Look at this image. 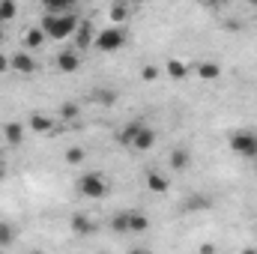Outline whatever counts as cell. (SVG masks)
<instances>
[{
    "mask_svg": "<svg viewBox=\"0 0 257 254\" xmlns=\"http://www.w3.org/2000/svg\"><path fill=\"white\" fill-rule=\"evenodd\" d=\"M42 30L48 39H66L78 30V18L69 12V15H45L42 18Z\"/></svg>",
    "mask_w": 257,
    "mask_h": 254,
    "instance_id": "cell-1",
    "label": "cell"
},
{
    "mask_svg": "<svg viewBox=\"0 0 257 254\" xmlns=\"http://www.w3.org/2000/svg\"><path fill=\"white\" fill-rule=\"evenodd\" d=\"M78 191L84 194V197H90V200H99V197H105L108 194V180L102 177V174H84L81 180H78Z\"/></svg>",
    "mask_w": 257,
    "mask_h": 254,
    "instance_id": "cell-2",
    "label": "cell"
},
{
    "mask_svg": "<svg viewBox=\"0 0 257 254\" xmlns=\"http://www.w3.org/2000/svg\"><path fill=\"white\" fill-rule=\"evenodd\" d=\"M99 51H108V54H114V51H120L123 45H126V33L120 30V27H105L102 33H96V42H93Z\"/></svg>",
    "mask_w": 257,
    "mask_h": 254,
    "instance_id": "cell-3",
    "label": "cell"
},
{
    "mask_svg": "<svg viewBox=\"0 0 257 254\" xmlns=\"http://www.w3.org/2000/svg\"><path fill=\"white\" fill-rule=\"evenodd\" d=\"M230 150L242 159H254L257 156V135L254 132H236L230 135Z\"/></svg>",
    "mask_w": 257,
    "mask_h": 254,
    "instance_id": "cell-4",
    "label": "cell"
},
{
    "mask_svg": "<svg viewBox=\"0 0 257 254\" xmlns=\"http://www.w3.org/2000/svg\"><path fill=\"white\" fill-rule=\"evenodd\" d=\"M9 66H12V69H15L18 75H33V72L39 69V66H36V60H33V57H30L27 51H18V54H15V57L9 60Z\"/></svg>",
    "mask_w": 257,
    "mask_h": 254,
    "instance_id": "cell-5",
    "label": "cell"
},
{
    "mask_svg": "<svg viewBox=\"0 0 257 254\" xmlns=\"http://www.w3.org/2000/svg\"><path fill=\"white\" fill-rule=\"evenodd\" d=\"M78 66H81V54L78 51H60L57 54V72L69 75V72H78Z\"/></svg>",
    "mask_w": 257,
    "mask_h": 254,
    "instance_id": "cell-6",
    "label": "cell"
},
{
    "mask_svg": "<svg viewBox=\"0 0 257 254\" xmlns=\"http://www.w3.org/2000/svg\"><path fill=\"white\" fill-rule=\"evenodd\" d=\"M144 230H150V218L141 209H132L128 212V233H144Z\"/></svg>",
    "mask_w": 257,
    "mask_h": 254,
    "instance_id": "cell-7",
    "label": "cell"
},
{
    "mask_svg": "<svg viewBox=\"0 0 257 254\" xmlns=\"http://www.w3.org/2000/svg\"><path fill=\"white\" fill-rule=\"evenodd\" d=\"M3 135H6V144L9 147H18L21 138H24V129H21V123H6L3 126Z\"/></svg>",
    "mask_w": 257,
    "mask_h": 254,
    "instance_id": "cell-8",
    "label": "cell"
},
{
    "mask_svg": "<svg viewBox=\"0 0 257 254\" xmlns=\"http://www.w3.org/2000/svg\"><path fill=\"white\" fill-rule=\"evenodd\" d=\"M153 144H156V132L144 126L141 132H138V138H135V144H132V147H135V150H150Z\"/></svg>",
    "mask_w": 257,
    "mask_h": 254,
    "instance_id": "cell-9",
    "label": "cell"
},
{
    "mask_svg": "<svg viewBox=\"0 0 257 254\" xmlns=\"http://www.w3.org/2000/svg\"><path fill=\"white\" fill-rule=\"evenodd\" d=\"M72 230L81 233V236H90V233L96 230V224H93L87 215H75V218H72Z\"/></svg>",
    "mask_w": 257,
    "mask_h": 254,
    "instance_id": "cell-10",
    "label": "cell"
},
{
    "mask_svg": "<svg viewBox=\"0 0 257 254\" xmlns=\"http://www.w3.org/2000/svg\"><path fill=\"white\" fill-rule=\"evenodd\" d=\"M30 126H33V132L48 135V132H54V120H51V117H45V114H33V117H30Z\"/></svg>",
    "mask_w": 257,
    "mask_h": 254,
    "instance_id": "cell-11",
    "label": "cell"
},
{
    "mask_svg": "<svg viewBox=\"0 0 257 254\" xmlns=\"http://www.w3.org/2000/svg\"><path fill=\"white\" fill-rule=\"evenodd\" d=\"M75 42H78V48H87L90 42H96V36H93V27H90V24H81V27L75 30Z\"/></svg>",
    "mask_w": 257,
    "mask_h": 254,
    "instance_id": "cell-12",
    "label": "cell"
},
{
    "mask_svg": "<svg viewBox=\"0 0 257 254\" xmlns=\"http://www.w3.org/2000/svg\"><path fill=\"white\" fill-rule=\"evenodd\" d=\"M147 186H150V191H156V194H165V191H168V180H165L162 174L150 171V174H147Z\"/></svg>",
    "mask_w": 257,
    "mask_h": 254,
    "instance_id": "cell-13",
    "label": "cell"
},
{
    "mask_svg": "<svg viewBox=\"0 0 257 254\" xmlns=\"http://www.w3.org/2000/svg\"><path fill=\"white\" fill-rule=\"evenodd\" d=\"M141 129H144V123H141V120H132V123H128V126L123 129V132H120V141H123V144H126V147H132V144H135V138H138V132H141Z\"/></svg>",
    "mask_w": 257,
    "mask_h": 254,
    "instance_id": "cell-14",
    "label": "cell"
},
{
    "mask_svg": "<svg viewBox=\"0 0 257 254\" xmlns=\"http://www.w3.org/2000/svg\"><path fill=\"white\" fill-rule=\"evenodd\" d=\"M45 39H48V36H45V30H42V27H33V30H27V36H24V45H27V48H39Z\"/></svg>",
    "mask_w": 257,
    "mask_h": 254,
    "instance_id": "cell-15",
    "label": "cell"
},
{
    "mask_svg": "<svg viewBox=\"0 0 257 254\" xmlns=\"http://www.w3.org/2000/svg\"><path fill=\"white\" fill-rule=\"evenodd\" d=\"M197 75H200L203 81H215V78L221 75V66L218 63H200L197 66Z\"/></svg>",
    "mask_w": 257,
    "mask_h": 254,
    "instance_id": "cell-16",
    "label": "cell"
},
{
    "mask_svg": "<svg viewBox=\"0 0 257 254\" xmlns=\"http://www.w3.org/2000/svg\"><path fill=\"white\" fill-rule=\"evenodd\" d=\"M12 242H15V224L0 221V248H6V245H12Z\"/></svg>",
    "mask_w": 257,
    "mask_h": 254,
    "instance_id": "cell-17",
    "label": "cell"
},
{
    "mask_svg": "<svg viewBox=\"0 0 257 254\" xmlns=\"http://www.w3.org/2000/svg\"><path fill=\"white\" fill-rule=\"evenodd\" d=\"M45 15H69V0H48Z\"/></svg>",
    "mask_w": 257,
    "mask_h": 254,
    "instance_id": "cell-18",
    "label": "cell"
},
{
    "mask_svg": "<svg viewBox=\"0 0 257 254\" xmlns=\"http://www.w3.org/2000/svg\"><path fill=\"white\" fill-rule=\"evenodd\" d=\"M171 168L174 171H186L189 168V153L186 150H174L171 153Z\"/></svg>",
    "mask_w": 257,
    "mask_h": 254,
    "instance_id": "cell-19",
    "label": "cell"
},
{
    "mask_svg": "<svg viewBox=\"0 0 257 254\" xmlns=\"http://www.w3.org/2000/svg\"><path fill=\"white\" fill-rule=\"evenodd\" d=\"M126 18H128V6L126 3H114V6H111V21H114V24H123Z\"/></svg>",
    "mask_w": 257,
    "mask_h": 254,
    "instance_id": "cell-20",
    "label": "cell"
},
{
    "mask_svg": "<svg viewBox=\"0 0 257 254\" xmlns=\"http://www.w3.org/2000/svg\"><path fill=\"white\" fill-rule=\"evenodd\" d=\"M209 206V197H203V194H192L189 200H186V212H192V209H206Z\"/></svg>",
    "mask_w": 257,
    "mask_h": 254,
    "instance_id": "cell-21",
    "label": "cell"
},
{
    "mask_svg": "<svg viewBox=\"0 0 257 254\" xmlns=\"http://www.w3.org/2000/svg\"><path fill=\"white\" fill-rule=\"evenodd\" d=\"M168 75L180 81V78H186V75H189V69H186V63H183V60H171V63H168Z\"/></svg>",
    "mask_w": 257,
    "mask_h": 254,
    "instance_id": "cell-22",
    "label": "cell"
},
{
    "mask_svg": "<svg viewBox=\"0 0 257 254\" xmlns=\"http://www.w3.org/2000/svg\"><path fill=\"white\" fill-rule=\"evenodd\" d=\"M111 227H114L117 233H128V212H117V215L111 218Z\"/></svg>",
    "mask_w": 257,
    "mask_h": 254,
    "instance_id": "cell-23",
    "label": "cell"
},
{
    "mask_svg": "<svg viewBox=\"0 0 257 254\" xmlns=\"http://www.w3.org/2000/svg\"><path fill=\"white\" fill-rule=\"evenodd\" d=\"M15 12H18V6H15V3H9V0H0V18H3V21L15 18Z\"/></svg>",
    "mask_w": 257,
    "mask_h": 254,
    "instance_id": "cell-24",
    "label": "cell"
},
{
    "mask_svg": "<svg viewBox=\"0 0 257 254\" xmlns=\"http://www.w3.org/2000/svg\"><path fill=\"white\" fill-rule=\"evenodd\" d=\"M66 162H69V165H81V162H84V150H81V147H72V150L66 153Z\"/></svg>",
    "mask_w": 257,
    "mask_h": 254,
    "instance_id": "cell-25",
    "label": "cell"
},
{
    "mask_svg": "<svg viewBox=\"0 0 257 254\" xmlns=\"http://www.w3.org/2000/svg\"><path fill=\"white\" fill-rule=\"evenodd\" d=\"M141 78H144V81H156V78H159V69H156V66H144V69H141Z\"/></svg>",
    "mask_w": 257,
    "mask_h": 254,
    "instance_id": "cell-26",
    "label": "cell"
},
{
    "mask_svg": "<svg viewBox=\"0 0 257 254\" xmlns=\"http://www.w3.org/2000/svg\"><path fill=\"white\" fill-rule=\"evenodd\" d=\"M60 117H63V120H75V117H78V105H63Z\"/></svg>",
    "mask_w": 257,
    "mask_h": 254,
    "instance_id": "cell-27",
    "label": "cell"
},
{
    "mask_svg": "<svg viewBox=\"0 0 257 254\" xmlns=\"http://www.w3.org/2000/svg\"><path fill=\"white\" fill-rule=\"evenodd\" d=\"M99 102H108V105H111V102H114V93H111V90H105V93H99Z\"/></svg>",
    "mask_w": 257,
    "mask_h": 254,
    "instance_id": "cell-28",
    "label": "cell"
},
{
    "mask_svg": "<svg viewBox=\"0 0 257 254\" xmlns=\"http://www.w3.org/2000/svg\"><path fill=\"white\" fill-rule=\"evenodd\" d=\"M6 69H9V57H3V54H0V75H3Z\"/></svg>",
    "mask_w": 257,
    "mask_h": 254,
    "instance_id": "cell-29",
    "label": "cell"
},
{
    "mask_svg": "<svg viewBox=\"0 0 257 254\" xmlns=\"http://www.w3.org/2000/svg\"><path fill=\"white\" fill-rule=\"evenodd\" d=\"M212 251H215L212 245H203V248H200V254H212Z\"/></svg>",
    "mask_w": 257,
    "mask_h": 254,
    "instance_id": "cell-30",
    "label": "cell"
},
{
    "mask_svg": "<svg viewBox=\"0 0 257 254\" xmlns=\"http://www.w3.org/2000/svg\"><path fill=\"white\" fill-rule=\"evenodd\" d=\"M128 254H150V251H147V248H132Z\"/></svg>",
    "mask_w": 257,
    "mask_h": 254,
    "instance_id": "cell-31",
    "label": "cell"
},
{
    "mask_svg": "<svg viewBox=\"0 0 257 254\" xmlns=\"http://www.w3.org/2000/svg\"><path fill=\"white\" fill-rule=\"evenodd\" d=\"M242 254H257V251H254V248H245V251H242Z\"/></svg>",
    "mask_w": 257,
    "mask_h": 254,
    "instance_id": "cell-32",
    "label": "cell"
},
{
    "mask_svg": "<svg viewBox=\"0 0 257 254\" xmlns=\"http://www.w3.org/2000/svg\"><path fill=\"white\" fill-rule=\"evenodd\" d=\"M0 42H3V30H0Z\"/></svg>",
    "mask_w": 257,
    "mask_h": 254,
    "instance_id": "cell-33",
    "label": "cell"
},
{
    "mask_svg": "<svg viewBox=\"0 0 257 254\" xmlns=\"http://www.w3.org/2000/svg\"><path fill=\"white\" fill-rule=\"evenodd\" d=\"M30 254H42V251H30Z\"/></svg>",
    "mask_w": 257,
    "mask_h": 254,
    "instance_id": "cell-34",
    "label": "cell"
}]
</instances>
